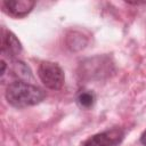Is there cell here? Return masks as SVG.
Listing matches in <instances>:
<instances>
[{"instance_id": "5", "label": "cell", "mask_w": 146, "mask_h": 146, "mask_svg": "<svg viewBox=\"0 0 146 146\" xmlns=\"http://www.w3.org/2000/svg\"><path fill=\"white\" fill-rule=\"evenodd\" d=\"M22 52V43L16 38V35L7 31L6 29L1 30V54L9 58H15Z\"/></svg>"}, {"instance_id": "6", "label": "cell", "mask_w": 146, "mask_h": 146, "mask_svg": "<svg viewBox=\"0 0 146 146\" xmlns=\"http://www.w3.org/2000/svg\"><path fill=\"white\" fill-rule=\"evenodd\" d=\"M35 6V1L32 0H8L3 2V7L7 13L14 17H24L30 14Z\"/></svg>"}, {"instance_id": "4", "label": "cell", "mask_w": 146, "mask_h": 146, "mask_svg": "<svg viewBox=\"0 0 146 146\" xmlns=\"http://www.w3.org/2000/svg\"><path fill=\"white\" fill-rule=\"evenodd\" d=\"M123 139L124 131L120 128H112L89 137L81 146H119Z\"/></svg>"}, {"instance_id": "3", "label": "cell", "mask_w": 146, "mask_h": 146, "mask_svg": "<svg viewBox=\"0 0 146 146\" xmlns=\"http://www.w3.org/2000/svg\"><path fill=\"white\" fill-rule=\"evenodd\" d=\"M38 76L41 82L51 90H59L65 82L63 68L54 62H42L38 68Z\"/></svg>"}, {"instance_id": "7", "label": "cell", "mask_w": 146, "mask_h": 146, "mask_svg": "<svg viewBox=\"0 0 146 146\" xmlns=\"http://www.w3.org/2000/svg\"><path fill=\"white\" fill-rule=\"evenodd\" d=\"M95 100H96V97L94 95V92L89 91V90H83V91H80L76 96V102L78 104L81 106V107H84V108H89L91 107L94 104H95Z\"/></svg>"}, {"instance_id": "2", "label": "cell", "mask_w": 146, "mask_h": 146, "mask_svg": "<svg viewBox=\"0 0 146 146\" xmlns=\"http://www.w3.org/2000/svg\"><path fill=\"white\" fill-rule=\"evenodd\" d=\"M113 72V63L107 56H96L81 63L80 75L86 80H100Z\"/></svg>"}, {"instance_id": "1", "label": "cell", "mask_w": 146, "mask_h": 146, "mask_svg": "<svg viewBox=\"0 0 146 146\" xmlns=\"http://www.w3.org/2000/svg\"><path fill=\"white\" fill-rule=\"evenodd\" d=\"M5 96L11 106L24 108L40 104L44 99L46 92L41 88L24 80H16L8 84Z\"/></svg>"}, {"instance_id": "8", "label": "cell", "mask_w": 146, "mask_h": 146, "mask_svg": "<svg viewBox=\"0 0 146 146\" xmlns=\"http://www.w3.org/2000/svg\"><path fill=\"white\" fill-rule=\"evenodd\" d=\"M140 143L144 145V146H146V130L141 133V136H140Z\"/></svg>"}]
</instances>
